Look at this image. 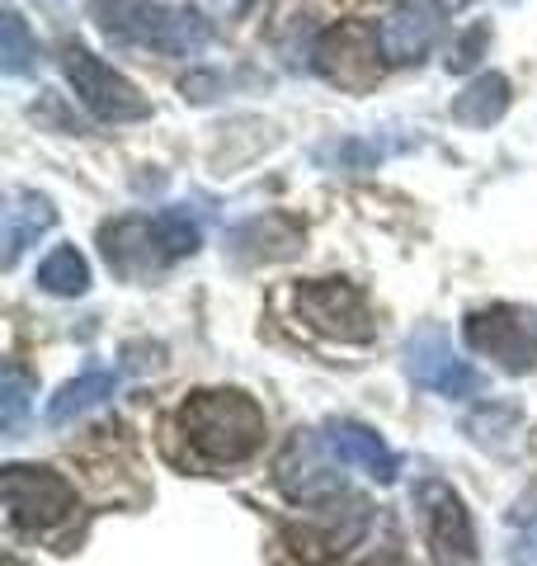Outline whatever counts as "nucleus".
<instances>
[{"label":"nucleus","mask_w":537,"mask_h":566,"mask_svg":"<svg viewBox=\"0 0 537 566\" xmlns=\"http://www.w3.org/2000/svg\"><path fill=\"white\" fill-rule=\"evenodd\" d=\"M288 227V218H255L245 222L236 237H231V245H236L241 260H278V255H293V241H274V232H283Z\"/></svg>","instance_id":"18"},{"label":"nucleus","mask_w":537,"mask_h":566,"mask_svg":"<svg viewBox=\"0 0 537 566\" xmlns=\"http://www.w3.org/2000/svg\"><path fill=\"white\" fill-rule=\"evenodd\" d=\"M505 109H509V81L499 76V71L476 76L467 91L448 104V114H453L457 123H467V128H491V123L505 118Z\"/></svg>","instance_id":"16"},{"label":"nucleus","mask_w":537,"mask_h":566,"mask_svg":"<svg viewBox=\"0 0 537 566\" xmlns=\"http://www.w3.org/2000/svg\"><path fill=\"white\" fill-rule=\"evenodd\" d=\"M62 71H66V81H71V91H76V99H81L95 118H104V123H137V118H151V99L141 95L137 85L123 76V71H114L109 62H99L90 48L66 43V48H62Z\"/></svg>","instance_id":"5"},{"label":"nucleus","mask_w":537,"mask_h":566,"mask_svg":"<svg viewBox=\"0 0 537 566\" xmlns=\"http://www.w3.org/2000/svg\"><path fill=\"white\" fill-rule=\"evenodd\" d=\"M175 434L185 439L189 463L236 468L264 449V411L245 392H193L175 416Z\"/></svg>","instance_id":"1"},{"label":"nucleus","mask_w":537,"mask_h":566,"mask_svg":"<svg viewBox=\"0 0 537 566\" xmlns=\"http://www.w3.org/2000/svg\"><path fill=\"white\" fill-rule=\"evenodd\" d=\"M312 66L320 71V81H330L335 91H349V95H368L372 85L387 76V48L378 39V29L345 20L326 29L312 48Z\"/></svg>","instance_id":"4"},{"label":"nucleus","mask_w":537,"mask_h":566,"mask_svg":"<svg viewBox=\"0 0 537 566\" xmlns=\"http://www.w3.org/2000/svg\"><path fill=\"white\" fill-rule=\"evenodd\" d=\"M114 392H118V374H114V368H90V374L71 378L62 392L48 401V424H71V420H81L85 411L104 406Z\"/></svg>","instance_id":"15"},{"label":"nucleus","mask_w":537,"mask_h":566,"mask_svg":"<svg viewBox=\"0 0 537 566\" xmlns=\"http://www.w3.org/2000/svg\"><path fill=\"white\" fill-rule=\"evenodd\" d=\"M326 449L339 458L345 468H358L372 482H397V453L387 449V439L378 430L358 420H335L326 430Z\"/></svg>","instance_id":"12"},{"label":"nucleus","mask_w":537,"mask_h":566,"mask_svg":"<svg viewBox=\"0 0 537 566\" xmlns=\"http://www.w3.org/2000/svg\"><path fill=\"white\" fill-rule=\"evenodd\" d=\"M250 6H255V0H199V10L212 14V20H241Z\"/></svg>","instance_id":"23"},{"label":"nucleus","mask_w":537,"mask_h":566,"mask_svg":"<svg viewBox=\"0 0 537 566\" xmlns=\"http://www.w3.org/2000/svg\"><path fill=\"white\" fill-rule=\"evenodd\" d=\"M0 482H6L10 528H20V534L48 538V534H57V528H66L71 515H76V491H71L66 476L48 472V468L10 463L0 472Z\"/></svg>","instance_id":"3"},{"label":"nucleus","mask_w":537,"mask_h":566,"mask_svg":"<svg viewBox=\"0 0 537 566\" xmlns=\"http://www.w3.org/2000/svg\"><path fill=\"white\" fill-rule=\"evenodd\" d=\"M278 486L288 501L297 505H316V501H330L339 495V472L326 463V453H320V439L316 434H297L288 453L278 458Z\"/></svg>","instance_id":"11"},{"label":"nucleus","mask_w":537,"mask_h":566,"mask_svg":"<svg viewBox=\"0 0 537 566\" xmlns=\"http://www.w3.org/2000/svg\"><path fill=\"white\" fill-rule=\"evenodd\" d=\"M52 222H57V208H52L48 193L10 189V199H6V270H14L29 245L43 232H52Z\"/></svg>","instance_id":"14"},{"label":"nucleus","mask_w":537,"mask_h":566,"mask_svg":"<svg viewBox=\"0 0 537 566\" xmlns=\"http://www.w3.org/2000/svg\"><path fill=\"white\" fill-rule=\"evenodd\" d=\"M160 227H166L175 255H193V251H199L203 232H199V218H193L189 208H166V212H160Z\"/></svg>","instance_id":"21"},{"label":"nucleus","mask_w":537,"mask_h":566,"mask_svg":"<svg viewBox=\"0 0 537 566\" xmlns=\"http://www.w3.org/2000/svg\"><path fill=\"white\" fill-rule=\"evenodd\" d=\"M509 562H514V566H537V524L528 528V534H518V538L509 543Z\"/></svg>","instance_id":"24"},{"label":"nucleus","mask_w":537,"mask_h":566,"mask_svg":"<svg viewBox=\"0 0 537 566\" xmlns=\"http://www.w3.org/2000/svg\"><path fill=\"white\" fill-rule=\"evenodd\" d=\"M39 57V48H33L24 20L14 10H6V24H0V66H6V76H24Z\"/></svg>","instance_id":"20"},{"label":"nucleus","mask_w":537,"mask_h":566,"mask_svg":"<svg viewBox=\"0 0 537 566\" xmlns=\"http://www.w3.org/2000/svg\"><path fill=\"white\" fill-rule=\"evenodd\" d=\"M415 510L424 524V543L439 566H476V528H472L467 505H462V495L453 486L429 476L415 491Z\"/></svg>","instance_id":"7"},{"label":"nucleus","mask_w":537,"mask_h":566,"mask_svg":"<svg viewBox=\"0 0 537 566\" xmlns=\"http://www.w3.org/2000/svg\"><path fill=\"white\" fill-rule=\"evenodd\" d=\"M439 10H462V6H472V0H434Z\"/></svg>","instance_id":"25"},{"label":"nucleus","mask_w":537,"mask_h":566,"mask_svg":"<svg viewBox=\"0 0 537 566\" xmlns=\"http://www.w3.org/2000/svg\"><path fill=\"white\" fill-rule=\"evenodd\" d=\"M99 251L118 279H133V283L156 279L175 260L160 218H118L109 227H99Z\"/></svg>","instance_id":"9"},{"label":"nucleus","mask_w":537,"mask_h":566,"mask_svg":"<svg viewBox=\"0 0 537 566\" xmlns=\"http://www.w3.org/2000/svg\"><path fill=\"white\" fill-rule=\"evenodd\" d=\"M406 374L448 401H467L481 392V374L467 359H457L439 331H420L406 340Z\"/></svg>","instance_id":"10"},{"label":"nucleus","mask_w":537,"mask_h":566,"mask_svg":"<svg viewBox=\"0 0 537 566\" xmlns=\"http://www.w3.org/2000/svg\"><path fill=\"white\" fill-rule=\"evenodd\" d=\"M39 289L52 297H81L90 289V264L76 245H57V251L39 264Z\"/></svg>","instance_id":"17"},{"label":"nucleus","mask_w":537,"mask_h":566,"mask_svg":"<svg viewBox=\"0 0 537 566\" xmlns=\"http://www.w3.org/2000/svg\"><path fill=\"white\" fill-rule=\"evenodd\" d=\"M462 335L476 354L495 359L505 374H533L537 368V316L514 303H491L467 312Z\"/></svg>","instance_id":"6"},{"label":"nucleus","mask_w":537,"mask_h":566,"mask_svg":"<svg viewBox=\"0 0 537 566\" xmlns=\"http://www.w3.org/2000/svg\"><path fill=\"white\" fill-rule=\"evenodd\" d=\"M297 316L307 322L312 331L330 335V340H345V345H364L372 340V312H368V297L354 289L349 279H312L297 289Z\"/></svg>","instance_id":"8"},{"label":"nucleus","mask_w":537,"mask_h":566,"mask_svg":"<svg viewBox=\"0 0 537 566\" xmlns=\"http://www.w3.org/2000/svg\"><path fill=\"white\" fill-rule=\"evenodd\" d=\"M486 39H491V33H486V29H472V33H467V39H462V43H457L453 52H448V71H467V66L476 62V52H481V48H486Z\"/></svg>","instance_id":"22"},{"label":"nucleus","mask_w":537,"mask_h":566,"mask_svg":"<svg viewBox=\"0 0 537 566\" xmlns=\"http://www.w3.org/2000/svg\"><path fill=\"white\" fill-rule=\"evenodd\" d=\"M434 33H439V20L434 10L415 6V0H401V6L387 10V20L378 29V39L387 48V62H420L429 48H434Z\"/></svg>","instance_id":"13"},{"label":"nucleus","mask_w":537,"mask_h":566,"mask_svg":"<svg viewBox=\"0 0 537 566\" xmlns=\"http://www.w3.org/2000/svg\"><path fill=\"white\" fill-rule=\"evenodd\" d=\"M85 14L109 43L147 48L160 57H199L208 29L199 14L175 10L166 0H85Z\"/></svg>","instance_id":"2"},{"label":"nucleus","mask_w":537,"mask_h":566,"mask_svg":"<svg viewBox=\"0 0 537 566\" xmlns=\"http://www.w3.org/2000/svg\"><path fill=\"white\" fill-rule=\"evenodd\" d=\"M39 392V382H33L20 364H6V382H0V430L14 434L24 424V411H29V397Z\"/></svg>","instance_id":"19"}]
</instances>
